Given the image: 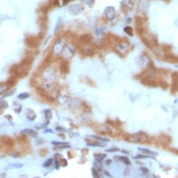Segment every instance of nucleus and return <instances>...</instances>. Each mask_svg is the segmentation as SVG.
<instances>
[{"instance_id":"6","label":"nucleus","mask_w":178,"mask_h":178,"mask_svg":"<svg viewBox=\"0 0 178 178\" xmlns=\"http://www.w3.org/2000/svg\"><path fill=\"white\" fill-rule=\"evenodd\" d=\"M26 118L29 119V120L33 121L35 120V118H36V113L33 110V109L29 108V109H26Z\"/></svg>"},{"instance_id":"9","label":"nucleus","mask_w":178,"mask_h":178,"mask_svg":"<svg viewBox=\"0 0 178 178\" xmlns=\"http://www.w3.org/2000/svg\"><path fill=\"white\" fill-rule=\"evenodd\" d=\"M9 87H10L9 83H0V95L5 94L9 90Z\"/></svg>"},{"instance_id":"15","label":"nucleus","mask_w":178,"mask_h":178,"mask_svg":"<svg viewBox=\"0 0 178 178\" xmlns=\"http://www.w3.org/2000/svg\"><path fill=\"white\" fill-rule=\"evenodd\" d=\"M52 110H50V109H46V110H45V117H46L47 120H50V119H52Z\"/></svg>"},{"instance_id":"5","label":"nucleus","mask_w":178,"mask_h":178,"mask_svg":"<svg viewBox=\"0 0 178 178\" xmlns=\"http://www.w3.org/2000/svg\"><path fill=\"white\" fill-rule=\"evenodd\" d=\"M129 43L128 42H121V43H118L117 45V50L120 52L121 54H126L128 50H129Z\"/></svg>"},{"instance_id":"8","label":"nucleus","mask_w":178,"mask_h":178,"mask_svg":"<svg viewBox=\"0 0 178 178\" xmlns=\"http://www.w3.org/2000/svg\"><path fill=\"white\" fill-rule=\"evenodd\" d=\"M52 145L60 148V149H65V148H70V144L67 143V142H56V141H54V142H52Z\"/></svg>"},{"instance_id":"4","label":"nucleus","mask_w":178,"mask_h":178,"mask_svg":"<svg viewBox=\"0 0 178 178\" xmlns=\"http://www.w3.org/2000/svg\"><path fill=\"white\" fill-rule=\"evenodd\" d=\"M104 15L106 17V20L108 21H114L116 19V10L114 7H107L104 10Z\"/></svg>"},{"instance_id":"22","label":"nucleus","mask_w":178,"mask_h":178,"mask_svg":"<svg viewBox=\"0 0 178 178\" xmlns=\"http://www.w3.org/2000/svg\"><path fill=\"white\" fill-rule=\"evenodd\" d=\"M21 109H22V106H19L17 108L14 109V112H15V113H20V112H21Z\"/></svg>"},{"instance_id":"17","label":"nucleus","mask_w":178,"mask_h":178,"mask_svg":"<svg viewBox=\"0 0 178 178\" xmlns=\"http://www.w3.org/2000/svg\"><path fill=\"white\" fill-rule=\"evenodd\" d=\"M82 1V3L83 5H85V6H89V7H91V6H93L94 5V0H81Z\"/></svg>"},{"instance_id":"19","label":"nucleus","mask_w":178,"mask_h":178,"mask_svg":"<svg viewBox=\"0 0 178 178\" xmlns=\"http://www.w3.org/2000/svg\"><path fill=\"white\" fill-rule=\"evenodd\" d=\"M52 163H54V160L52 158H49V160H47L45 163H44V167H49V166H52Z\"/></svg>"},{"instance_id":"14","label":"nucleus","mask_w":178,"mask_h":178,"mask_svg":"<svg viewBox=\"0 0 178 178\" xmlns=\"http://www.w3.org/2000/svg\"><path fill=\"white\" fill-rule=\"evenodd\" d=\"M89 147H105L106 143H97V142H92V143H87Z\"/></svg>"},{"instance_id":"3","label":"nucleus","mask_w":178,"mask_h":178,"mask_svg":"<svg viewBox=\"0 0 178 178\" xmlns=\"http://www.w3.org/2000/svg\"><path fill=\"white\" fill-rule=\"evenodd\" d=\"M75 46L72 45V44H67L66 46H65V48H63V52H62V56L65 59H70V58H72L73 56H75Z\"/></svg>"},{"instance_id":"18","label":"nucleus","mask_w":178,"mask_h":178,"mask_svg":"<svg viewBox=\"0 0 178 178\" xmlns=\"http://www.w3.org/2000/svg\"><path fill=\"white\" fill-rule=\"evenodd\" d=\"M17 97H19V100H25V98H29L30 97V94H29V93H21V94L19 95Z\"/></svg>"},{"instance_id":"13","label":"nucleus","mask_w":178,"mask_h":178,"mask_svg":"<svg viewBox=\"0 0 178 178\" xmlns=\"http://www.w3.org/2000/svg\"><path fill=\"white\" fill-rule=\"evenodd\" d=\"M141 151V152H143V153H145V154H149V155H156L157 153L156 152H153V151H150V150H148V149H139Z\"/></svg>"},{"instance_id":"12","label":"nucleus","mask_w":178,"mask_h":178,"mask_svg":"<svg viewBox=\"0 0 178 178\" xmlns=\"http://www.w3.org/2000/svg\"><path fill=\"white\" fill-rule=\"evenodd\" d=\"M105 157H106V155L105 154H95L94 155V158H95V162H102L103 160H105Z\"/></svg>"},{"instance_id":"10","label":"nucleus","mask_w":178,"mask_h":178,"mask_svg":"<svg viewBox=\"0 0 178 178\" xmlns=\"http://www.w3.org/2000/svg\"><path fill=\"white\" fill-rule=\"evenodd\" d=\"M139 8H140V10L145 11V10L149 8V1H148V0H141L140 5H139Z\"/></svg>"},{"instance_id":"16","label":"nucleus","mask_w":178,"mask_h":178,"mask_svg":"<svg viewBox=\"0 0 178 178\" xmlns=\"http://www.w3.org/2000/svg\"><path fill=\"white\" fill-rule=\"evenodd\" d=\"M117 160H119V161L124 162L126 165H129L130 164V161L128 160V157H126V156H120V157H117Z\"/></svg>"},{"instance_id":"2","label":"nucleus","mask_w":178,"mask_h":178,"mask_svg":"<svg viewBox=\"0 0 178 178\" xmlns=\"http://www.w3.org/2000/svg\"><path fill=\"white\" fill-rule=\"evenodd\" d=\"M83 10H84V7H83V5H81V3H73V5L69 6V8H68L69 13L71 15H73V17L81 14V13L83 12Z\"/></svg>"},{"instance_id":"20","label":"nucleus","mask_w":178,"mask_h":178,"mask_svg":"<svg viewBox=\"0 0 178 178\" xmlns=\"http://www.w3.org/2000/svg\"><path fill=\"white\" fill-rule=\"evenodd\" d=\"M125 32L128 33L129 35H132V33H133V31H132V29L130 26H126V27H125Z\"/></svg>"},{"instance_id":"21","label":"nucleus","mask_w":178,"mask_h":178,"mask_svg":"<svg viewBox=\"0 0 178 178\" xmlns=\"http://www.w3.org/2000/svg\"><path fill=\"white\" fill-rule=\"evenodd\" d=\"M117 151H119V149H117V148H115V149H107V152H117Z\"/></svg>"},{"instance_id":"1","label":"nucleus","mask_w":178,"mask_h":178,"mask_svg":"<svg viewBox=\"0 0 178 178\" xmlns=\"http://www.w3.org/2000/svg\"><path fill=\"white\" fill-rule=\"evenodd\" d=\"M65 46H66V42H65V40L61 37L58 38V40L54 43V45H52V54H54L55 56H60V55L62 54Z\"/></svg>"},{"instance_id":"7","label":"nucleus","mask_w":178,"mask_h":178,"mask_svg":"<svg viewBox=\"0 0 178 178\" xmlns=\"http://www.w3.org/2000/svg\"><path fill=\"white\" fill-rule=\"evenodd\" d=\"M22 133L30 135V137H32V138H36V137H37V132L35 131V130H32V129H24L23 131H22Z\"/></svg>"},{"instance_id":"11","label":"nucleus","mask_w":178,"mask_h":178,"mask_svg":"<svg viewBox=\"0 0 178 178\" xmlns=\"http://www.w3.org/2000/svg\"><path fill=\"white\" fill-rule=\"evenodd\" d=\"M104 34H105V30H104L102 26H98V27L95 29V31H94L95 36H103Z\"/></svg>"}]
</instances>
